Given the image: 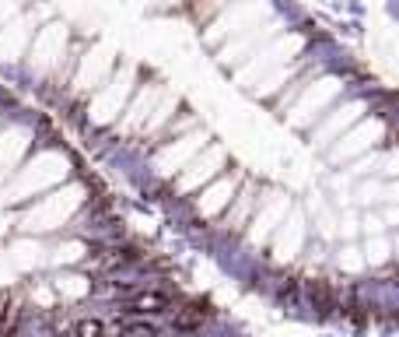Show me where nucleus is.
Wrapping results in <instances>:
<instances>
[{
  "instance_id": "f257e3e1",
  "label": "nucleus",
  "mask_w": 399,
  "mask_h": 337,
  "mask_svg": "<svg viewBox=\"0 0 399 337\" xmlns=\"http://www.w3.org/2000/svg\"><path fill=\"white\" fill-rule=\"evenodd\" d=\"M130 309L137 316H165L175 309V298L172 292H162V288H147V292H137L130 298Z\"/></svg>"
},
{
  "instance_id": "f03ea898",
  "label": "nucleus",
  "mask_w": 399,
  "mask_h": 337,
  "mask_svg": "<svg viewBox=\"0 0 399 337\" xmlns=\"http://www.w3.org/2000/svg\"><path fill=\"white\" fill-rule=\"evenodd\" d=\"M144 260V253H140V246H130V243H123V246H109V249H102V256H98V267H109V271H116V267H133V264H140Z\"/></svg>"
},
{
  "instance_id": "7ed1b4c3",
  "label": "nucleus",
  "mask_w": 399,
  "mask_h": 337,
  "mask_svg": "<svg viewBox=\"0 0 399 337\" xmlns=\"http://www.w3.org/2000/svg\"><path fill=\"white\" fill-rule=\"evenodd\" d=\"M116 337H158V323L147 316L137 320H116Z\"/></svg>"
},
{
  "instance_id": "20e7f679",
  "label": "nucleus",
  "mask_w": 399,
  "mask_h": 337,
  "mask_svg": "<svg viewBox=\"0 0 399 337\" xmlns=\"http://www.w3.org/2000/svg\"><path fill=\"white\" fill-rule=\"evenodd\" d=\"M74 337H109V327H105V320H98V316H85V320H77Z\"/></svg>"
},
{
  "instance_id": "39448f33",
  "label": "nucleus",
  "mask_w": 399,
  "mask_h": 337,
  "mask_svg": "<svg viewBox=\"0 0 399 337\" xmlns=\"http://www.w3.org/2000/svg\"><path fill=\"white\" fill-rule=\"evenodd\" d=\"M305 288H308V298H312V306H315V309H330V303H333V288H330L326 281H308Z\"/></svg>"
}]
</instances>
